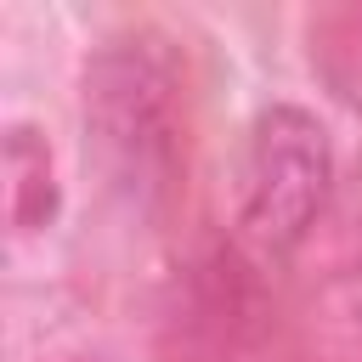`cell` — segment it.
Masks as SVG:
<instances>
[{"label": "cell", "mask_w": 362, "mask_h": 362, "mask_svg": "<svg viewBox=\"0 0 362 362\" xmlns=\"http://www.w3.org/2000/svg\"><path fill=\"white\" fill-rule=\"evenodd\" d=\"M328 136L305 107H266L249 141V198L243 226L260 249L283 255L305 238L311 215L328 198Z\"/></svg>", "instance_id": "1"}]
</instances>
